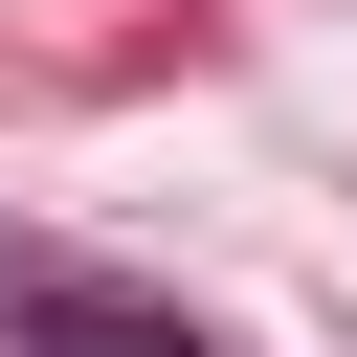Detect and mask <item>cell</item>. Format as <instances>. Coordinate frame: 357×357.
I'll return each instance as SVG.
<instances>
[{"label": "cell", "mask_w": 357, "mask_h": 357, "mask_svg": "<svg viewBox=\"0 0 357 357\" xmlns=\"http://www.w3.org/2000/svg\"><path fill=\"white\" fill-rule=\"evenodd\" d=\"M0 357H201V335H178V312H22Z\"/></svg>", "instance_id": "obj_1"}]
</instances>
